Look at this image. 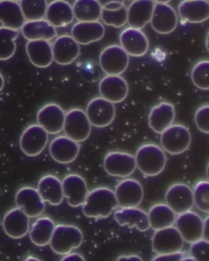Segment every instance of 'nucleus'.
Here are the masks:
<instances>
[{
    "label": "nucleus",
    "mask_w": 209,
    "mask_h": 261,
    "mask_svg": "<svg viewBox=\"0 0 209 261\" xmlns=\"http://www.w3.org/2000/svg\"><path fill=\"white\" fill-rule=\"evenodd\" d=\"M118 207L114 192L107 187H99L88 192L82 211L88 218L105 219Z\"/></svg>",
    "instance_id": "f257e3e1"
},
{
    "label": "nucleus",
    "mask_w": 209,
    "mask_h": 261,
    "mask_svg": "<svg viewBox=\"0 0 209 261\" xmlns=\"http://www.w3.org/2000/svg\"><path fill=\"white\" fill-rule=\"evenodd\" d=\"M136 168L146 176H156L162 173L167 165L165 150L157 144H145L140 147L134 156Z\"/></svg>",
    "instance_id": "f03ea898"
},
{
    "label": "nucleus",
    "mask_w": 209,
    "mask_h": 261,
    "mask_svg": "<svg viewBox=\"0 0 209 261\" xmlns=\"http://www.w3.org/2000/svg\"><path fill=\"white\" fill-rule=\"evenodd\" d=\"M84 235L78 227L60 224L55 226L49 245L54 253L64 256L81 247Z\"/></svg>",
    "instance_id": "7ed1b4c3"
},
{
    "label": "nucleus",
    "mask_w": 209,
    "mask_h": 261,
    "mask_svg": "<svg viewBox=\"0 0 209 261\" xmlns=\"http://www.w3.org/2000/svg\"><path fill=\"white\" fill-rule=\"evenodd\" d=\"M191 142V134L189 128L182 124H172L161 134L162 149L172 155L185 152Z\"/></svg>",
    "instance_id": "20e7f679"
},
{
    "label": "nucleus",
    "mask_w": 209,
    "mask_h": 261,
    "mask_svg": "<svg viewBox=\"0 0 209 261\" xmlns=\"http://www.w3.org/2000/svg\"><path fill=\"white\" fill-rule=\"evenodd\" d=\"M66 136L81 143L90 136L91 125L84 110L73 109L66 113L63 130Z\"/></svg>",
    "instance_id": "39448f33"
},
{
    "label": "nucleus",
    "mask_w": 209,
    "mask_h": 261,
    "mask_svg": "<svg viewBox=\"0 0 209 261\" xmlns=\"http://www.w3.org/2000/svg\"><path fill=\"white\" fill-rule=\"evenodd\" d=\"M130 56L121 45L106 47L100 55V65L106 75H121L127 69Z\"/></svg>",
    "instance_id": "423d86ee"
},
{
    "label": "nucleus",
    "mask_w": 209,
    "mask_h": 261,
    "mask_svg": "<svg viewBox=\"0 0 209 261\" xmlns=\"http://www.w3.org/2000/svg\"><path fill=\"white\" fill-rule=\"evenodd\" d=\"M85 113L91 125L103 128L108 126L114 120L116 109L114 103L102 97H98L89 102Z\"/></svg>",
    "instance_id": "0eeeda50"
},
{
    "label": "nucleus",
    "mask_w": 209,
    "mask_h": 261,
    "mask_svg": "<svg viewBox=\"0 0 209 261\" xmlns=\"http://www.w3.org/2000/svg\"><path fill=\"white\" fill-rule=\"evenodd\" d=\"M49 134L39 124L27 127L21 134L20 147L28 156H36L41 153L47 146Z\"/></svg>",
    "instance_id": "6e6552de"
},
{
    "label": "nucleus",
    "mask_w": 209,
    "mask_h": 261,
    "mask_svg": "<svg viewBox=\"0 0 209 261\" xmlns=\"http://www.w3.org/2000/svg\"><path fill=\"white\" fill-rule=\"evenodd\" d=\"M165 201L166 204L176 215L191 211L195 205L193 190L183 183L174 184L169 187L166 193Z\"/></svg>",
    "instance_id": "1a4fd4ad"
},
{
    "label": "nucleus",
    "mask_w": 209,
    "mask_h": 261,
    "mask_svg": "<svg viewBox=\"0 0 209 261\" xmlns=\"http://www.w3.org/2000/svg\"><path fill=\"white\" fill-rule=\"evenodd\" d=\"M184 241L176 227L156 230L152 238V248L157 254L178 252L182 251Z\"/></svg>",
    "instance_id": "9d476101"
},
{
    "label": "nucleus",
    "mask_w": 209,
    "mask_h": 261,
    "mask_svg": "<svg viewBox=\"0 0 209 261\" xmlns=\"http://www.w3.org/2000/svg\"><path fill=\"white\" fill-rule=\"evenodd\" d=\"M175 224L184 242L187 243L191 244L203 238L204 220L195 212L190 211L178 215Z\"/></svg>",
    "instance_id": "9b49d317"
},
{
    "label": "nucleus",
    "mask_w": 209,
    "mask_h": 261,
    "mask_svg": "<svg viewBox=\"0 0 209 261\" xmlns=\"http://www.w3.org/2000/svg\"><path fill=\"white\" fill-rule=\"evenodd\" d=\"M104 168L111 176L127 177L136 170V161L131 153L111 152L107 153L104 159Z\"/></svg>",
    "instance_id": "f8f14e48"
},
{
    "label": "nucleus",
    "mask_w": 209,
    "mask_h": 261,
    "mask_svg": "<svg viewBox=\"0 0 209 261\" xmlns=\"http://www.w3.org/2000/svg\"><path fill=\"white\" fill-rule=\"evenodd\" d=\"M114 193L118 206L121 208L138 207L144 198L142 185L139 181L131 178L120 182Z\"/></svg>",
    "instance_id": "ddd939ff"
},
{
    "label": "nucleus",
    "mask_w": 209,
    "mask_h": 261,
    "mask_svg": "<svg viewBox=\"0 0 209 261\" xmlns=\"http://www.w3.org/2000/svg\"><path fill=\"white\" fill-rule=\"evenodd\" d=\"M17 207L22 211L28 217H38L45 210V202L40 196L38 190L32 187H24L18 190L15 197Z\"/></svg>",
    "instance_id": "4468645a"
},
{
    "label": "nucleus",
    "mask_w": 209,
    "mask_h": 261,
    "mask_svg": "<svg viewBox=\"0 0 209 261\" xmlns=\"http://www.w3.org/2000/svg\"><path fill=\"white\" fill-rule=\"evenodd\" d=\"M65 115L58 104L48 103L37 113V122L49 134L56 135L63 130Z\"/></svg>",
    "instance_id": "2eb2a0df"
},
{
    "label": "nucleus",
    "mask_w": 209,
    "mask_h": 261,
    "mask_svg": "<svg viewBox=\"0 0 209 261\" xmlns=\"http://www.w3.org/2000/svg\"><path fill=\"white\" fill-rule=\"evenodd\" d=\"M150 23L155 32L160 35H168L177 28L176 11L169 4L155 3Z\"/></svg>",
    "instance_id": "dca6fc26"
},
{
    "label": "nucleus",
    "mask_w": 209,
    "mask_h": 261,
    "mask_svg": "<svg viewBox=\"0 0 209 261\" xmlns=\"http://www.w3.org/2000/svg\"><path fill=\"white\" fill-rule=\"evenodd\" d=\"M120 43L129 56L140 57L145 55L149 48V41L142 30L128 27L120 35Z\"/></svg>",
    "instance_id": "f3484780"
},
{
    "label": "nucleus",
    "mask_w": 209,
    "mask_h": 261,
    "mask_svg": "<svg viewBox=\"0 0 209 261\" xmlns=\"http://www.w3.org/2000/svg\"><path fill=\"white\" fill-rule=\"evenodd\" d=\"M52 48L54 60L62 66L73 63L81 54L80 44L69 35L58 37L52 44Z\"/></svg>",
    "instance_id": "a211bd4d"
},
{
    "label": "nucleus",
    "mask_w": 209,
    "mask_h": 261,
    "mask_svg": "<svg viewBox=\"0 0 209 261\" xmlns=\"http://www.w3.org/2000/svg\"><path fill=\"white\" fill-rule=\"evenodd\" d=\"M61 184L64 197L71 207H77L84 204L88 192L84 178L79 174H71L63 178Z\"/></svg>",
    "instance_id": "6ab92c4d"
},
{
    "label": "nucleus",
    "mask_w": 209,
    "mask_h": 261,
    "mask_svg": "<svg viewBox=\"0 0 209 261\" xmlns=\"http://www.w3.org/2000/svg\"><path fill=\"white\" fill-rule=\"evenodd\" d=\"M101 96L113 103H121L127 97L128 85L121 75H107L99 84Z\"/></svg>",
    "instance_id": "aec40b11"
},
{
    "label": "nucleus",
    "mask_w": 209,
    "mask_h": 261,
    "mask_svg": "<svg viewBox=\"0 0 209 261\" xmlns=\"http://www.w3.org/2000/svg\"><path fill=\"white\" fill-rule=\"evenodd\" d=\"M80 146L66 135L55 137L49 146V153L55 162L68 164L75 161L79 155Z\"/></svg>",
    "instance_id": "412c9836"
},
{
    "label": "nucleus",
    "mask_w": 209,
    "mask_h": 261,
    "mask_svg": "<svg viewBox=\"0 0 209 261\" xmlns=\"http://www.w3.org/2000/svg\"><path fill=\"white\" fill-rule=\"evenodd\" d=\"M30 223V218L19 208L15 207L6 214L3 218V227L9 237L19 239L29 232Z\"/></svg>",
    "instance_id": "4be33fe9"
},
{
    "label": "nucleus",
    "mask_w": 209,
    "mask_h": 261,
    "mask_svg": "<svg viewBox=\"0 0 209 261\" xmlns=\"http://www.w3.org/2000/svg\"><path fill=\"white\" fill-rule=\"evenodd\" d=\"M105 35V28L99 21H78L72 27V36L81 45L99 41Z\"/></svg>",
    "instance_id": "5701e85b"
},
{
    "label": "nucleus",
    "mask_w": 209,
    "mask_h": 261,
    "mask_svg": "<svg viewBox=\"0 0 209 261\" xmlns=\"http://www.w3.org/2000/svg\"><path fill=\"white\" fill-rule=\"evenodd\" d=\"M155 3L153 0H133L127 8L130 27L142 30L151 20Z\"/></svg>",
    "instance_id": "b1692460"
},
{
    "label": "nucleus",
    "mask_w": 209,
    "mask_h": 261,
    "mask_svg": "<svg viewBox=\"0 0 209 261\" xmlns=\"http://www.w3.org/2000/svg\"><path fill=\"white\" fill-rule=\"evenodd\" d=\"M181 19L190 23H201L209 17L208 0H183L178 7Z\"/></svg>",
    "instance_id": "393cba45"
},
{
    "label": "nucleus",
    "mask_w": 209,
    "mask_h": 261,
    "mask_svg": "<svg viewBox=\"0 0 209 261\" xmlns=\"http://www.w3.org/2000/svg\"><path fill=\"white\" fill-rule=\"evenodd\" d=\"M114 218L120 226L135 228L141 232L150 229L148 214L137 207L121 208L115 212Z\"/></svg>",
    "instance_id": "a878e982"
},
{
    "label": "nucleus",
    "mask_w": 209,
    "mask_h": 261,
    "mask_svg": "<svg viewBox=\"0 0 209 261\" xmlns=\"http://www.w3.org/2000/svg\"><path fill=\"white\" fill-rule=\"evenodd\" d=\"M176 118L173 104L162 102L153 107L149 116V125L156 134H161L171 126Z\"/></svg>",
    "instance_id": "bb28decb"
},
{
    "label": "nucleus",
    "mask_w": 209,
    "mask_h": 261,
    "mask_svg": "<svg viewBox=\"0 0 209 261\" xmlns=\"http://www.w3.org/2000/svg\"><path fill=\"white\" fill-rule=\"evenodd\" d=\"M20 30L24 38L28 41L44 40L50 41L58 36L56 28L44 18L26 21Z\"/></svg>",
    "instance_id": "cd10ccee"
},
{
    "label": "nucleus",
    "mask_w": 209,
    "mask_h": 261,
    "mask_svg": "<svg viewBox=\"0 0 209 261\" xmlns=\"http://www.w3.org/2000/svg\"><path fill=\"white\" fill-rule=\"evenodd\" d=\"M26 52L30 62L38 68H45L53 62L52 44L49 41H29L26 44Z\"/></svg>",
    "instance_id": "c85d7f7f"
},
{
    "label": "nucleus",
    "mask_w": 209,
    "mask_h": 261,
    "mask_svg": "<svg viewBox=\"0 0 209 261\" xmlns=\"http://www.w3.org/2000/svg\"><path fill=\"white\" fill-rule=\"evenodd\" d=\"M45 17L55 28L68 25L75 18L73 6L66 0H54L49 3Z\"/></svg>",
    "instance_id": "c756f323"
},
{
    "label": "nucleus",
    "mask_w": 209,
    "mask_h": 261,
    "mask_svg": "<svg viewBox=\"0 0 209 261\" xmlns=\"http://www.w3.org/2000/svg\"><path fill=\"white\" fill-rule=\"evenodd\" d=\"M37 190L42 200L52 205H58L63 202L62 184L57 176L48 174L39 180Z\"/></svg>",
    "instance_id": "7c9ffc66"
},
{
    "label": "nucleus",
    "mask_w": 209,
    "mask_h": 261,
    "mask_svg": "<svg viewBox=\"0 0 209 261\" xmlns=\"http://www.w3.org/2000/svg\"><path fill=\"white\" fill-rule=\"evenodd\" d=\"M26 21L19 3L0 0V23L3 27L19 31Z\"/></svg>",
    "instance_id": "2f4dec72"
},
{
    "label": "nucleus",
    "mask_w": 209,
    "mask_h": 261,
    "mask_svg": "<svg viewBox=\"0 0 209 261\" xmlns=\"http://www.w3.org/2000/svg\"><path fill=\"white\" fill-rule=\"evenodd\" d=\"M55 223L50 218L42 217L33 223L29 230L31 241L38 247H44L50 243Z\"/></svg>",
    "instance_id": "473e14b6"
},
{
    "label": "nucleus",
    "mask_w": 209,
    "mask_h": 261,
    "mask_svg": "<svg viewBox=\"0 0 209 261\" xmlns=\"http://www.w3.org/2000/svg\"><path fill=\"white\" fill-rule=\"evenodd\" d=\"M148 214L150 228L155 231L173 226L176 214L167 204H156L150 208Z\"/></svg>",
    "instance_id": "72a5a7b5"
},
{
    "label": "nucleus",
    "mask_w": 209,
    "mask_h": 261,
    "mask_svg": "<svg viewBox=\"0 0 209 261\" xmlns=\"http://www.w3.org/2000/svg\"><path fill=\"white\" fill-rule=\"evenodd\" d=\"M73 9L79 21H95L101 19L103 8L97 0H76Z\"/></svg>",
    "instance_id": "f704fd0d"
},
{
    "label": "nucleus",
    "mask_w": 209,
    "mask_h": 261,
    "mask_svg": "<svg viewBox=\"0 0 209 261\" xmlns=\"http://www.w3.org/2000/svg\"><path fill=\"white\" fill-rule=\"evenodd\" d=\"M19 31L0 27V61H6L14 56L16 51L15 41Z\"/></svg>",
    "instance_id": "c9c22d12"
},
{
    "label": "nucleus",
    "mask_w": 209,
    "mask_h": 261,
    "mask_svg": "<svg viewBox=\"0 0 209 261\" xmlns=\"http://www.w3.org/2000/svg\"><path fill=\"white\" fill-rule=\"evenodd\" d=\"M21 11L26 21L41 20L45 17L47 0H20Z\"/></svg>",
    "instance_id": "e433bc0d"
},
{
    "label": "nucleus",
    "mask_w": 209,
    "mask_h": 261,
    "mask_svg": "<svg viewBox=\"0 0 209 261\" xmlns=\"http://www.w3.org/2000/svg\"><path fill=\"white\" fill-rule=\"evenodd\" d=\"M101 19L107 26L119 29L127 23V8L124 5L116 10L102 9Z\"/></svg>",
    "instance_id": "4c0bfd02"
},
{
    "label": "nucleus",
    "mask_w": 209,
    "mask_h": 261,
    "mask_svg": "<svg viewBox=\"0 0 209 261\" xmlns=\"http://www.w3.org/2000/svg\"><path fill=\"white\" fill-rule=\"evenodd\" d=\"M191 77L193 84L200 90L207 91L209 89V61H199L193 67Z\"/></svg>",
    "instance_id": "58836bf2"
},
{
    "label": "nucleus",
    "mask_w": 209,
    "mask_h": 261,
    "mask_svg": "<svg viewBox=\"0 0 209 261\" xmlns=\"http://www.w3.org/2000/svg\"><path fill=\"white\" fill-rule=\"evenodd\" d=\"M194 204L202 213L208 214L209 212V182L207 180H201L196 184L193 190Z\"/></svg>",
    "instance_id": "ea45409f"
},
{
    "label": "nucleus",
    "mask_w": 209,
    "mask_h": 261,
    "mask_svg": "<svg viewBox=\"0 0 209 261\" xmlns=\"http://www.w3.org/2000/svg\"><path fill=\"white\" fill-rule=\"evenodd\" d=\"M190 250V256L195 260H209V242L204 238L193 242Z\"/></svg>",
    "instance_id": "a19ab883"
},
{
    "label": "nucleus",
    "mask_w": 209,
    "mask_h": 261,
    "mask_svg": "<svg viewBox=\"0 0 209 261\" xmlns=\"http://www.w3.org/2000/svg\"><path fill=\"white\" fill-rule=\"evenodd\" d=\"M196 127L202 133H209V106L208 104L199 107L195 115Z\"/></svg>",
    "instance_id": "79ce46f5"
},
{
    "label": "nucleus",
    "mask_w": 209,
    "mask_h": 261,
    "mask_svg": "<svg viewBox=\"0 0 209 261\" xmlns=\"http://www.w3.org/2000/svg\"><path fill=\"white\" fill-rule=\"evenodd\" d=\"M185 256V253L182 252V251H178V252L158 254L152 260L156 261H174L182 260L183 257Z\"/></svg>",
    "instance_id": "37998d69"
},
{
    "label": "nucleus",
    "mask_w": 209,
    "mask_h": 261,
    "mask_svg": "<svg viewBox=\"0 0 209 261\" xmlns=\"http://www.w3.org/2000/svg\"><path fill=\"white\" fill-rule=\"evenodd\" d=\"M103 9L116 10L125 5V0H97Z\"/></svg>",
    "instance_id": "c03bdc74"
},
{
    "label": "nucleus",
    "mask_w": 209,
    "mask_h": 261,
    "mask_svg": "<svg viewBox=\"0 0 209 261\" xmlns=\"http://www.w3.org/2000/svg\"><path fill=\"white\" fill-rule=\"evenodd\" d=\"M61 260L72 261V260H85L84 257L81 254L78 253H69L64 255Z\"/></svg>",
    "instance_id": "a18cd8bd"
},
{
    "label": "nucleus",
    "mask_w": 209,
    "mask_h": 261,
    "mask_svg": "<svg viewBox=\"0 0 209 261\" xmlns=\"http://www.w3.org/2000/svg\"><path fill=\"white\" fill-rule=\"evenodd\" d=\"M117 260H143L142 258L139 256L136 255V254H131V255L128 256H122L118 257Z\"/></svg>",
    "instance_id": "49530a36"
},
{
    "label": "nucleus",
    "mask_w": 209,
    "mask_h": 261,
    "mask_svg": "<svg viewBox=\"0 0 209 261\" xmlns=\"http://www.w3.org/2000/svg\"><path fill=\"white\" fill-rule=\"evenodd\" d=\"M203 238L208 241V217L204 220Z\"/></svg>",
    "instance_id": "de8ad7c7"
},
{
    "label": "nucleus",
    "mask_w": 209,
    "mask_h": 261,
    "mask_svg": "<svg viewBox=\"0 0 209 261\" xmlns=\"http://www.w3.org/2000/svg\"><path fill=\"white\" fill-rule=\"evenodd\" d=\"M5 86V79L3 77L1 72H0V92L3 90V88Z\"/></svg>",
    "instance_id": "09e8293b"
},
{
    "label": "nucleus",
    "mask_w": 209,
    "mask_h": 261,
    "mask_svg": "<svg viewBox=\"0 0 209 261\" xmlns=\"http://www.w3.org/2000/svg\"><path fill=\"white\" fill-rule=\"evenodd\" d=\"M153 1L155 3H166V4H168L172 0H153Z\"/></svg>",
    "instance_id": "8fccbe9b"
},
{
    "label": "nucleus",
    "mask_w": 209,
    "mask_h": 261,
    "mask_svg": "<svg viewBox=\"0 0 209 261\" xmlns=\"http://www.w3.org/2000/svg\"><path fill=\"white\" fill-rule=\"evenodd\" d=\"M26 260H39V259H36V257L30 256L26 259Z\"/></svg>",
    "instance_id": "3c124183"
},
{
    "label": "nucleus",
    "mask_w": 209,
    "mask_h": 261,
    "mask_svg": "<svg viewBox=\"0 0 209 261\" xmlns=\"http://www.w3.org/2000/svg\"><path fill=\"white\" fill-rule=\"evenodd\" d=\"M12 1H15V2H17V1H20V0H12Z\"/></svg>",
    "instance_id": "603ef678"
}]
</instances>
